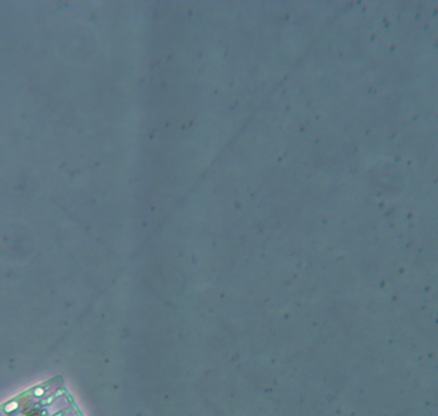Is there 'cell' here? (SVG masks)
Here are the masks:
<instances>
[{"instance_id": "cell-1", "label": "cell", "mask_w": 438, "mask_h": 416, "mask_svg": "<svg viewBox=\"0 0 438 416\" xmlns=\"http://www.w3.org/2000/svg\"><path fill=\"white\" fill-rule=\"evenodd\" d=\"M54 397H55V396H53V395H52V396H48V397H47L46 399L42 400V401L40 402V404H41V405L51 404V403H53V401H54Z\"/></svg>"}, {"instance_id": "cell-2", "label": "cell", "mask_w": 438, "mask_h": 416, "mask_svg": "<svg viewBox=\"0 0 438 416\" xmlns=\"http://www.w3.org/2000/svg\"><path fill=\"white\" fill-rule=\"evenodd\" d=\"M54 416H62V413L59 412V413L56 414V415H54Z\"/></svg>"}]
</instances>
